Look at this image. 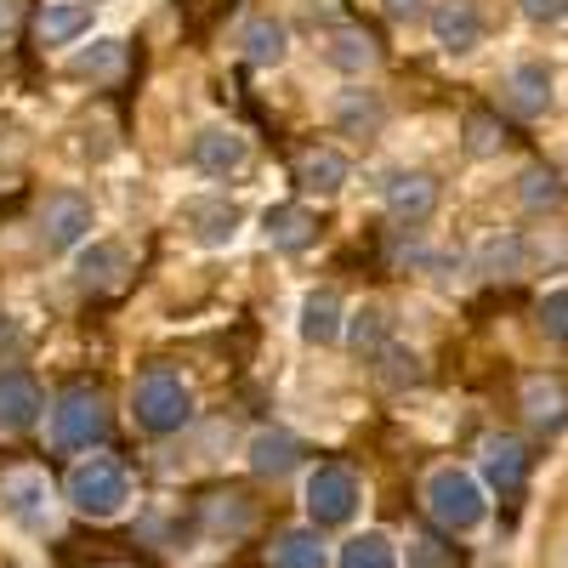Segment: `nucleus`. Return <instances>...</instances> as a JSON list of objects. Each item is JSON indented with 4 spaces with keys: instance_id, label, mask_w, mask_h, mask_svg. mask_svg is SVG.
Masks as SVG:
<instances>
[{
    "instance_id": "obj_1",
    "label": "nucleus",
    "mask_w": 568,
    "mask_h": 568,
    "mask_svg": "<svg viewBox=\"0 0 568 568\" xmlns=\"http://www.w3.org/2000/svg\"><path fill=\"white\" fill-rule=\"evenodd\" d=\"M63 495L80 517H91V524H114L131 506V471H125L120 455H85V460H74Z\"/></svg>"
},
{
    "instance_id": "obj_2",
    "label": "nucleus",
    "mask_w": 568,
    "mask_h": 568,
    "mask_svg": "<svg viewBox=\"0 0 568 568\" xmlns=\"http://www.w3.org/2000/svg\"><path fill=\"white\" fill-rule=\"evenodd\" d=\"M420 500L433 511V524L449 529V535H471L489 517V500H484V484L471 478L466 466H433L420 484Z\"/></svg>"
},
{
    "instance_id": "obj_3",
    "label": "nucleus",
    "mask_w": 568,
    "mask_h": 568,
    "mask_svg": "<svg viewBox=\"0 0 568 568\" xmlns=\"http://www.w3.org/2000/svg\"><path fill=\"white\" fill-rule=\"evenodd\" d=\"M131 420L142 426V433H154V438L182 433V426L194 420V387H187L176 369H149L131 387Z\"/></svg>"
},
{
    "instance_id": "obj_4",
    "label": "nucleus",
    "mask_w": 568,
    "mask_h": 568,
    "mask_svg": "<svg viewBox=\"0 0 568 568\" xmlns=\"http://www.w3.org/2000/svg\"><path fill=\"white\" fill-rule=\"evenodd\" d=\"M45 415H52V444L69 449V455L74 449H98L109 438V404H103L98 387H63Z\"/></svg>"
},
{
    "instance_id": "obj_5",
    "label": "nucleus",
    "mask_w": 568,
    "mask_h": 568,
    "mask_svg": "<svg viewBox=\"0 0 568 568\" xmlns=\"http://www.w3.org/2000/svg\"><path fill=\"white\" fill-rule=\"evenodd\" d=\"M358 478H353V466L342 460H324L307 471V517H313V529H342L353 524V511H358Z\"/></svg>"
},
{
    "instance_id": "obj_6",
    "label": "nucleus",
    "mask_w": 568,
    "mask_h": 568,
    "mask_svg": "<svg viewBox=\"0 0 568 568\" xmlns=\"http://www.w3.org/2000/svg\"><path fill=\"white\" fill-rule=\"evenodd\" d=\"M91 227H98V211H91L85 194H74V187L45 194V205H40V240H45V251H80L91 240Z\"/></svg>"
},
{
    "instance_id": "obj_7",
    "label": "nucleus",
    "mask_w": 568,
    "mask_h": 568,
    "mask_svg": "<svg viewBox=\"0 0 568 568\" xmlns=\"http://www.w3.org/2000/svg\"><path fill=\"white\" fill-rule=\"evenodd\" d=\"M0 500H7V511L29 535H45L58 524V495H52V484H45V471H34V466L7 471V478H0Z\"/></svg>"
},
{
    "instance_id": "obj_8",
    "label": "nucleus",
    "mask_w": 568,
    "mask_h": 568,
    "mask_svg": "<svg viewBox=\"0 0 568 568\" xmlns=\"http://www.w3.org/2000/svg\"><path fill=\"white\" fill-rule=\"evenodd\" d=\"M187 165L200 176H240L251 165V136L240 125H205L187 142Z\"/></svg>"
},
{
    "instance_id": "obj_9",
    "label": "nucleus",
    "mask_w": 568,
    "mask_h": 568,
    "mask_svg": "<svg viewBox=\"0 0 568 568\" xmlns=\"http://www.w3.org/2000/svg\"><path fill=\"white\" fill-rule=\"evenodd\" d=\"M426 29H433V40L449 58H466L484 45V7L478 0H433L426 7Z\"/></svg>"
},
{
    "instance_id": "obj_10",
    "label": "nucleus",
    "mask_w": 568,
    "mask_h": 568,
    "mask_svg": "<svg viewBox=\"0 0 568 568\" xmlns=\"http://www.w3.org/2000/svg\"><path fill=\"white\" fill-rule=\"evenodd\" d=\"M478 466H484V484L495 495H524V484H529V449L511 433H489L478 449Z\"/></svg>"
},
{
    "instance_id": "obj_11",
    "label": "nucleus",
    "mask_w": 568,
    "mask_h": 568,
    "mask_svg": "<svg viewBox=\"0 0 568 568\" xmlns=\"http://www.w3.org/2000/svg\"><path fill=\"white\" fill-rule=\"evenodd\" d=\"M40 409H45V393H40L34 375L29 369H0V433L7 438L29 433L40 420Z\"/></svg>"
},
{
    "instance_id": "obj_12",
    "label": "nucleus",
    "mask_w": 568,
    "mask_h": 568,
    "mask_svg": "<svg viewBox=\"0 0 568 568\" xmlns=\"http://www.w3.org/2000/svg\"><path fill=\"white\" fill-rule=\"evenodd\" d=\"M240 227H245V211L233 200H222V194L187 205V233H194L200 251H227L233 240H240Z\"/></svg>"
},
{
    "instance_id": "obj_13",
    "label": "nucleus",
    "mask_w": 568,
    "mask_h": 568,
    "mask_svg": "<svg viewBox=\"0 0 568 568\" xmlns=\"http://www.w3.org/2000/svg\"><path fill=\"white\" fill-rule=\"evenodd\" d=\"M382 200H387V211L398 216V222H426L438 211V176L433 171H393L387 176V187H382Z\"/></svg>"
},
{
    "instance_id": "obj_14",
    "label": "nucleus",
    "mask_w": 568,
    "mask_h": 568,
    "mask_svg": "<svg viewBox=\"0 0 568 568\" xmlns=\"http://www.w3.org/2000/svg\"><path fill=\"white\" fill-rule=\"evenodd\" d=\"M262 240L278 251V256H302L313 240H318V222L307 205H267L262 211Z\"/></svg>"
},
{
    "instance_id": "obj_15",
    "label": "nucleus",
    "mask_w": 568,
    "mask_h": 568,
    "mask_svg": "<svg viewBox=\"0 0 568 568\" xmlns=\"http://www.w3.org/2000/svg\"><path fill=\"white\" fill-rule=\"evenodd\" d=\"M296 329H302V342H307V347L342 342V336H347V307H342V296H336V291H307V296H302V318H296Z\"/></svg>"
},
{
    "instance_id": "obj_16",
    "label": "nucleus",
    "mask_w": 568,
    "mask_h": 568,
    "mask_svg": "<svg viewBox=\"0 0 568 568\" xmlns=\"http://www.w3.org/2000/svg\"><path fill=\"white\" fill-rule=\"evenodd\" d=\"M506 109L524 114V120H540L551 109V69L546 63H517L506 74Z\"/></svg>"
},
{
    "instance_id": "obj_17",
    "label": "nucleus",
    "mask_w": 568,
    "mask_h": 568,
    "mask_svg": "<svg viewBox=\"0 0 568 568\" xmlns=\"http://www.w3.org/2000/svg\"><path fill=\"white\" fill-rule=\"evenodd\" d=\"M329 114H336L342 136H375L387 125V103H382V91H369V85H347Z\"/></svg>"
},
{
    "instance_id": "obj_18",
    "label": "nucleus",
    "mask_w": 568,
    "mask_h": 568,
    "mask_svg": "<svg viewBox=\"0 0 568 568\" xmlns=\"http://www.w3.org/2000/svg\"><path fill=\"white\" fill-rule=\"evenodd\" d=\"M74 273H80L85 291H114V284L131 273V251H125V245H114V240H91V245L80 251Z\"/></svg>"
},
{
    "instance_id": "obj_19",
    "label": "nucleus",
    "mask_w": 568,
    "mask_h": 568,
    "mask_svg": "<svg viewBox=\"0 0 568 568\" xmlns=\"http://www.w3.org/2000/svg\"><path fill=\"white\" fill-rule=\"evenodd\" d=\"M296 466H302V444L284 433V426H262L251 438V471L256 478H291Z\"/></svg>"
},
{
    "instance_id": "obj_20",
    "label": "nucleus",
    "mask_w": 568,
    "mask_h": 568,
    "mask_svg": "<svg viewBox=\"0 0 568 568\" xmlns=\"http://www.w3.org/2000/svg\"><path fill=\"white\" fill-rule=\"evenodd\" d=\"M91 0H45L40 7V45H74L91 34Z\"/></svg>"
},
{
    "instance_id": "obj_21",
    "label": "nucleus",
    "mask_w": 568,
    "mask_h": 568,
    "mask_svg": "<svg viewBox=\"0 0 568 568\" xmlns=\"http://www.w3.org/2000/svg\"><path fill=\"white\" fill-rule=\"evenodd\" d=\"M324 63L336 69V74H347V80H358V74H369L375 63H382V52H375V34H364V29H336L324 40Z\"/></svg>"
},
{
    "instance_id": "obj_22",
    "label": "nucleus",
    "mask_w": 568,
    "mask_h": 568,
    "mask_svg": "<svg viewBox=\"0 0 568 568\" xmlns=\"http://www.w3.org/2000/svg\"><path fill=\"white\" fill-rule=\"evenodd\" d=\"M296 182L307 187V194H318V200L342 194L347 154H342V149H302V154H296Z\"/></svg>"
},
{
    "instance_id": "obj_23",
    "label": "nucleus",
    "mask_w": 568,
    "mask_h": 568,
    "mask_svg": "<svg viewBox=\"0 0 568 568\" xmlns=\"http://www.w3.org/2000/svg\"><path fill=\"white\" fill-rule=\"evenodd\" d=\"M240 52H245V63H256V69H278L284 58H291V29L273 23V18H251V23L240 29Z\"/></svg>"
},
{
    "instance_id": "obj_24",
    "label": "nucleus",
    "mask_w": 568,
    "mask_h": 568,
    "mask_svg": "<svg viewBox=\"0 0 568 568\" xmlns=\"http://www.w3.org/2000/svg\"><path fill=\"white\" fill-rule=\"evenodd\" d=\"M524 415L535 426H546V433H557V426L568 420V387L557 382V375H529L524 382Z\"/></svg>"
},
{
    "instance_id": "obj_25",
    "label": "nucleus",
    "mask_w": 568,
    "mask_h": 568,
    "mask_svg": "<svg viewBox=\"0 0 568 568\" xmlns=\"http://www.w3.org/2000/svg\"><path fill=\"white\" fill-rule=\"evenodd\" d=\"M267 568H329V551H324L318 529H284L267 546Z\"/></svg>"
},
{
    "instance_id": "obj_26",
    "label": "nucleus",
    "mask_w": 568,
    "mask_h": 568,
    "mask_svg": "<svg viewBox=\"0 0 568 568\" xmlns=\"http://www.w3.org/2000/svg\"><path fill=\"white\" fill-rule=\"evenodd\" d=\"M517 200H524V211L546 216V211H562L568 187H562V176H557L551 165H529L524 176H517Z\"/></svg>"
},
{
    "instance_id": "obj_27",
    "label": "nucleus",
    "mask_w": 568,
    "mask_h": 568,
    "mask_svg": "<svg viewBox=\"0 0 568 568\" xmlns=\"http://www.w3.org/2000/svg\"><path fill=\"white\" fill-rule=\"evenodd\" d=\"M336 568H404V557H398V546H393L382 529H364V535H353V540L342 546Z\"/></svg>"
},
{
    "instance_id": "obj_28",
    "label": "nucleus",
    "mask_w": 568,
    "mask_h": 568,
    "mask_svg": "<svg viewBox=\"0 0 568 568\" xmlns=\"http://www.w3.org/2000/svg\"><path fill=\"white\" fill-rule=\"evenodd\" d=\"M347 342H353L358 353H382V347H387V313L375 307V302L353 307V313H347Z\"/></svg>"
},
{
    "instance_id": "obj_29",
    "label": "nucleus",
    "mask_w": 568,
    "mask_h": 568,
    "mask_svg": "<svg viewBox=\"0 0 568 568\" xmlns=\"http://www.w3.org/2000/svg\"><path fill=\"white\" fill-rule=\"evenodd\" d=\"M398 557L404 568H455V546H444L438 535H409Z\"/></svg>"
},
{
    "instance_id": "obj_30",
    "label": "nucleus",
    "mask_w": 568,
    "mask_h": 568,
    "mask_svg": "<svg viewBox=\"0 0 568 568\" xmlns=\"http://www.w3.org/2000/svg\"><path fill=\"white\" fill-rule=\"evenodd\" d=\"M466 149L478 154V160L500 154V149H506V131H500V120H495V114H466Z\"/></svg>"
},
{
    "instance_id": "obj_31",
    "label": "nucleus",
    "mask_w": 568,
    "mask_h": 568,
    "mask_svg": "<svg viewBox=\"0 0 568 568\" xmlns=\"http://www.w3.org/2000/svg\"><path fill=\"white\" fill-rule=\"evenodd\" d=\"M540 329H546L551 342H568V291H551L540 302Z\"/></svg>"
},
{
    "instance_id": "obj_32",
    "label": "nucleus",
    "mask_w": 568,
    "mask_h": 568,
    "mask_svg": "<svg viewBox=\"0 0 568 568\" xmlns=\"http://www.w3.org/2000/svg\"><path fill=\"white\" fill-rule=\"evenodd\" d=\"M375 358H382V375H387V382H415V375H420V358L404 353V347H393V342L375 353Z\"/></svg>"
},
{
    "instance_id": "obj_33",
    "label": "nucleus",
    "mask_w": 568,
    "mask_h": 568,
    "mask_svg": "<svg viewBox=\"0 0 568 568\" xmlns=\"http://www.w3.org/2000/svg\"><path fill=\"white\" fill-rule=\"evenodd\" d=\"M517 256H524V251H517V240H495V245L484 251V267L500 273V278H511V273H517Z\"/></svg>"
},
{
    "instance_id": "obj_34",
    "label": "nucleus",
    "mask_w": 568,
    "mask_h": 568,
    "mask_svg": "<svg viewBox=\"0 0 568 568\" xmlns=\"http://www.w3.org/2000/svg\"><path fill=\"white\" fill-rule=\"evenodd\" d=\"M517 7H524V18H529L535 29H546V23L568 18V0H517Z\"/></svg>"
},
{
    "instance_id": "obj_35",
    "label": "nucleus",
    "mask_w": 568,
    "mask_h": 568,
    "mask_svg": "<svg viewBox=\"0 0 568 568\" xmlns=\"http://www.w3.org/2000/svg\"><path fill=\"white\" fill-rule=\"evenodd\" d=\"M114 58H120V45H114V40H98V52L80 58V63H74V74H98V69H109Z\"/></svg>"
},
{
    "instance_id": "obj_36",
    "label": "nucleus",
    "mask_w": 568,
    "mask_h": 568,
    "mask_svg": "<svg viewBox=\"0 0 568 568\" xmlns=\"http://www.w3.org/2000/svg\"><path fill=\"white\" fill-rule=\"evenodd\" d=\"M387 12H393V18H420L426 0H387Z\"/></svg>"
},
{
    "instance_id": "obj_37",
    "label": "nucleus",
    "mask_w": 568,
    "mask_h": 568,
    "mask_svg": "<svg viewBox=\"0 0 568 568\" xmlns=\"http://www.w3.org/2000/svg\"><path fill=\"white\" fill-rule=\"evenodd\" d=\"M12 23H18V0H0V34H12Z\"/></svg>"
}]
</instances>
